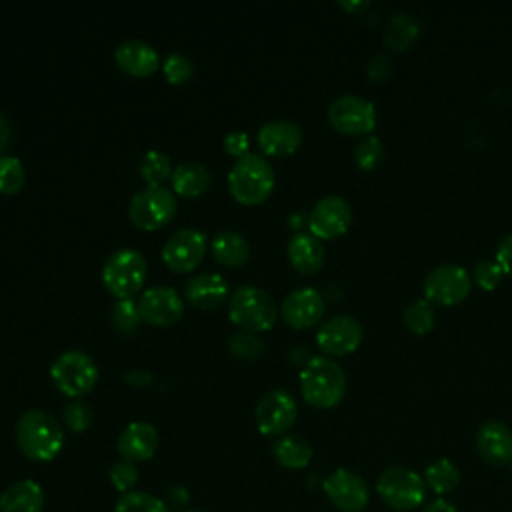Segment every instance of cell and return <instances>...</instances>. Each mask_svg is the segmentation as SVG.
Masks as SVG:
<instances>
[{"label":"cell","instance_id":"obj_3","mask_svg":"<svg viewBox=\"0 0 512 512\" xmlns=\"http://www.w3.org/2000/svg\"><path fill=\"white\" fill-rule=\"evenodd\" d=\"M228 186L238 202L248 206L260 204L274 188V168L262 154L248 152L232 164Z\"/></svg>","mask_w":512,"mask_h":512},{"label":"cell","instance_id":"obj_5","mask_svg":"<svg viewBox=\"0 0 512 512\" xmlns=\"http://www.w3.org/2000/svg\"><path fill=\"white\" fill-rule=\"evenodd\" d=\"M148 264L140 250L118 248L102 266V282L116 298H134L146 280Z\"/></svg>","mask_w":512,"mask_h":512},{"label":"cell","instance_id":"obj_41","mask_svg":"<svg viewBox=\"0 0 512 512\" xmlns=\"http://www.w3.org/2000/svg\"><path fill=\"white\" fill-rule=\"evenodd\" d=\"M222 144H224V150H226L228 154L236 156V158H242L244 154H248V152H250V150H248V146H250V138H248V134H246V132H240V130H232V132H228V134L224 136Z\"/></svg>","mask_w":512,"mask_h":512},{"label":"cell","instance_id":"obj_1","mask_svg":"<svg viewBox=\"0 0 512 512\" xmlns=\"http://www.w3.org/2000/svg\"><path fill=\"white\" fill-rule=\"evenodd\" d=\"M16 444L20 452L34 462L54 460L64 446V430L54 414L32 408L16 422Z\"/></svg>","mask_w":512,"mask_h":512},{"label":"cell","instance_id":"obj_8","mask_svg":"<svg viewBox=\"0 0 512 512\" xmlns=\"http://www.w3.org/2000/svg\"><path fill=\"white\" fill-rule=\"evenodd\" d=\"M176 214V196L166 186H146L138 190L128 204L132 224L142 230L162 228Z\"/></svg>","mask_w":512,"mask_h":512},{"label":"cell","instance_id":"obj_33","mask_svg":"<svg viewBox=\"0 0 512 512\" xmlns=\"http://www.w3.org/2000/svg\"><path fill=\"white\" fill-rule=\"evenodd\" d=\"M26 182V170L18 156L2 154L0 156V192L16 194Z\"/></svg>","mask_w":512,"mask_h":512},{"label":"cell","instance_id":"obj_49","mask_svg":"<svg viewBox=\"0 0 512 512\" xmlns=\"http://www.w3.org/2000/svg\"><path fill=\"white\" fill-rule=\"evenodd\" d=\"M184 512H202V510H184Z\"/></svg>","mask_w":512,"mask_h":512},{"label":"cell","instance_id":"obj_28","mask_svg":"<svg viewBox=\"0 0 512 512\" xmlns=\"http://www.w3.org/2000/svg\"><path fill=\"white\" fill-rule=\"evenodd\" d=\"M272 454L280 466H284L288 470H300L310 464L314 450L306 438L286 434V436H280L272 444Z\"/></svg>","mask_w":512,"mask_h":512},{"label":"cell","instance_id":"obj_22","mask_svg":"<svg viewBox=\"0 0 512 512\" xmlns=\"http://www.w3.org/2000/svg\"><path fill=\"white\" fill-rule=\"evenodd\" d=\"M228 282L224 276L216 272H202L188 278L184 286L186 300L202 310H210L220 306L228 298Z\"/></svg>","mask_w":512,"mask_h":512},{"label":"cell","instance_id":"obj_50","mask_svg":"<svg viewBox=\"0 0 512 512\" xmlns=\"http://www.w3.org/2000/svg\"><path fill=\"white\" fill-rule=\"evenodd\" d=\"M510 476H512V474H510Z\"/></svg>","mask_w":512,"mask_h":512},{"label":"cell","instance_id":"obj_31","mask_svg":"<svg viewBox=\"0 0 512 512\" xmlns=\"http://www.w3.org/2000/svg\"><path fill=\"white\" fill-rule=\"evenodd\" d=\"M434 318H436L434 308L426 298L410 302L402 312V324L406 326L408 332L416 336L428 334L434 328Z\"/></svg>","mask_w":512,"mask_h":512},{"label":"cell","instance_id":"obj_38","mask_svg":"<svg viewBox=\"0 0 512 512\" xmlns=\"http://www.w3.org/2000/svg\"><path fill=\"white\" fill-rule=\"evenodd\" d=\"M228 346L232 354L238 358H256L264 352V342L258 336H254V332H246V330L232 334L228 338Z\"/></svg>","mask_w":512,"mask_h":512},{"label":"cell","instance_id":"obj_7","mask_svg":"<svg viewBox=\"0 0 512 512\" xmlns=\"http://www.w3.org/2000/svg\"><path fill=\"white\" fill-rule=\"evenodd\" d=\"M50 376L60 392L70 398H80L96 386L98 366L86 352L66 350L52 362Z\"/></svg>","mask_w":512,"mask_h":512},{"label":"cell","instance_id":"obj_46","mask_svg":"<svg viewBox=\"0 0 512 512\" xmlns=\"http://www.w3.org/2000/svg\"><path fill=\"white\" fill-rule=\"evenodd\" d=\"M8 142H10V122H8V118L0 112V156H2L4 148L8 146Z\"/></svg>","mask_w":512,"mask_h":512},{"label":"cell","instance_id":"obj_17","mask_svg":"<svg viewBox=\"0 0 512 512\" xmlns=\"http://www.w3.org/2000/svg\"><path fill=\"white\" fill-rule=\"evenodd\" d=\"M324 308V298L316 288L300 286L286 294L280 306V314L288 326L304 330L322 320Z\"/></svg>","mask_w":512,"mask_h":512},{"label":"cell","instance_id":"obj_11","mask_svg":"<svg viewBox=\"0 0 512 512\" xmlns=\"http://www.w3.org/2000/svg\"><path fill=\"white\" fill-rule=\"evenodd\" d=\"M296 416V398L284 388L268 390L256 404V426L264 436H282L292 428Z\"/></svg>","mask_w":512,"mask_h":512},{"label":"cell","instance_id":"obj_37","mask_svg":"<svg viewBox=\"0 0 512 512\" xmlns=\"http://www.w3.org/2000/svg\"><path fill=\"white\" fill-rule=\"evenodd\" d=\"M62 420L66 424L68 430L72 432H84L90 428L92 420H94V412L90 408L88 402L80 400V398H72L64 410H62Z\"/></svg>","mask_w":512,"mask_h":512},{"label":"cell","instance_id":"obj_43","mask_svg":"<svg viewBox=\"0 0 512 512\" xmlns=\"http://www.w3.org/2000/svg\"><path fill=\"white\" fill-rule=\"evenodd\" d=\"M366 74L370 80L374 82H382L388 74H390V58L384 56V54H378L370 60L368 68H366Z\"/></svg>","mask_w":512,"mask_h":512},{"label":"cell","instance_id":"obj_42","mask_svg":"<svg viewBox=\"0 0 512 512\" xmlns=\"http://www.w3.org/2000/svg\"><path fill=\"white\" fill-rule=\"evenodd\" d=\"M504 274H512V232L506 234L498 246H496V258H494Z\"/></svg>","mask_w":512,"mask_h":512},{"label":"cell","instance_id":"obj_44","mask_svg":"<svg viewBox=\"0 0 512 512\" xmlns=\"http://www.w3.org/2000/svg\"><path fill=\"white\" fill-rule=\"evenodd\" d=\"M124 380L128 384H134V386H148V384H152L154 376L150 372H146V370H128L124 374Z\"/></svg>","mask_w":512,"mask_h":512},{"label":"cell","instance_id":"obj_39","mask_svg":"<svg viewBox=\"0 0 512 512\" xmlns=\"http://www.w3.org/2000/svg\"><path fill=\"white\" fill-rule=\"evenodd\" d=\"M504 278V272L500 268V264L492 258H486V260H480L476 262L474 270H472V280L486 292L494 290Z\"/></svg>","mask_w":512,"mask_h":512},{"label":"cell","instance_id":"obj_16","mask_svg":"<svg viewBox=\"0 0 512 512\" xmlns=\"http://www.w3.org/2000/svg\"><path fill=\"white\" fill-rule=\"evenodd\" d=\"M136 302L142 320L148 324L168 326L178 322L184 314V300L170 286H150Z\"/></svg>","mask_w":512,"mask_h":512},{"label":"cell","instance_id":"obj_13","mask_svg":"<svg viewBox=\"0 0 512 512\" xmlns=\"http://www.w3.org/2000/svg\"><path fill=\"white\" fill-rule=\"evenodd\" d=\"M352 222V208L340 194L322 196L308 214V228L320 240L342 236Z\"/></svg>","mask_w":512,"mask_h":512},{"label":"cell","instance_id":"obj_36","mask_svg":"<svg viewBox=\"0 0 512 512\" xmlns=\"http://www.w3.org/2000/svg\"><path fill=\"white\" fill-rule=\"evenodd\" d=\"M162 72L170 84H184L194 76V62L182 52H170L162 60Z\"/></svg>","mask_w":512,"mask_h":512},{"label":"cell","instance_id":"obj_26","mask_svg":"<svg viewBox=\"0 0 512 512\" xmlns=\"http://www.w3.org/2000/svg\"><path fill=\"white\" fill-rule=\"evenodd\" d=\"M172 190L180 196H198L202 194L210 184V170L202 162L186 160L180 162L170 176Z\"/></svg>","mask_w":512,"mask_h":512},{"label":"cell","instance_id":"obj_25","mask_svg":"<svg viewBox=\"0 0 512 512\" xmlns=\"http://www.w3.org/2000/svg\"><path fill=\"white\" fill-rule=\"evenodd\" d=\"M420 36V22L410 12H396L390 16L386 30L382 34L384 48L392 52H404L408 50L416 38Z\"/></svg>","mask_w":512,"mask_h":512},{"label":"cell","instance_id":"obj_47","mask_svg":"<svg viewBox=\"0 0 512 512\" xmlns=\"http://www.w3.org/2000/svg\"><path fill=\"white\" fill-rule=\"evenodd\" d=\"M338 6L340 8H344L346 12H360V10H364V8H368L370 6V2L368 0H338Z\"/></svg>","mask_w":512,"mask_h":512},{"label":"cell","instance_id":"obj_9","mask_svg":"<svg viewBox=\"0 0 512 512\" xmlns=\"http://www.w3.org/2000/svg\"><path fill=\"white\" fill-rule=\"evenodd\" d=\"M328 122L342 134L370 136V132L376 128V108L362 96L342 94L330 102Z\"/></svg>","mask_w":512,"mask_h":512},{"label":"cell","instance_id":"obj_23","mask_svg":"<svg viewBox=\"0 0 512 512\" xmlns=\"http://www.w3.org/2000/svg\"><path fill=\"white\" fill-rule=\"evenodd\" d=\"M286 250L290 264L302 274H314L324 264V244L310 232H294Z\"/></svg>","mask_w":512,"mask_h":512},{"label":"cell","instance_id":"obj_48","mask_svg":"<svg viewBox=\"0 0 512 512\" xmlns=\"http://www.w3.org/2000/svg\"><path fill=\"white\" fill-rule=\"evenodd\" d=\"M304 222L308 224V216H304V214H292L290 216V226L292 228H300Z\"/></svg>","mask_w":512,"mask_h":512},{"label":"cell","instance_id":"obj_6","mask_svg":"<svg viewBox=\"0 0 512 512\" xmlns=\"http://www.w3.org/2000/svg\"><path fill=\"white\" fill-rule=\"evenodd\" d=\"M376 492L392 510L408 512L418 508L426 498V484L420 474L406 466H390L380 472Z\"/></svg>","mask_w":512,"mask_h":512},{"label":"cell","instance_id":"obj_10","mask_svg":"<svg viewBox=\"0 0 512 512\" xmlns=\"http://www.w3.org/2000/svg\"><path fill=\"white\" fill-rule=\"evenodd\" d=\"M472 290V276L458 264H442L432 268L424 278V296L430 304H460Z\"/></svg>","mask_w":512,"mask_h":512},{"label":"cell","instance_id":"obj_4","mask_svg":"<svg viewBox=\"0 0 512 512\" xmlns=\"http://www.w3.org/2000/svg\"><path fill=\"white\" fill-rule=\"evenodd\" d=\"M228 316L246 332L270 330L278 320V304L270 292L260 286H238L228 300Z\"/></svg>","mask_w":512,"mask_h":512},{"label":"cell","instance_id":"obj_30","mask_svg":"<svg viewBox=\"0 0 512 512\" xmlns=\"http://www.w3.org/2000/svg\"><path fill=\"white\" fill-rule=\"evenodd\" d=\"M172 170L170 156L162 150H148L138 162V174L146 186H162V182L172 176Z\"/></svg>","mask_w":512,"mask_h":512},{"label":"cell","instance_id":"obj_27","mask_svg":"<svg viewBox=\"0 0 512 512\" xmlns=\"http://www.w3.org/2000/svg\"><path fill=\"white\" fill-rule=\"evenodd\" d=\"M210 248L214 258L224 266H240L250 256V242L236 230H220L212 236Z\"/></svg>","mask_w":512,"mask_h":512},{"label":"cell","instance_id":"obj_40","mask_svg":"<svg viewBox=\"0 0 512 512\" xmlns=\"http://www.w3.org/2000/svg\"><path fill=\"white\" fill-rule=\"evenodd\" d=\"M110 482L112 486L126 494V492H132V488L136 486L138 482V470H136V464L134 462H128V460H120L116 462L112 468H110Z\"/></svg>","mask_w":512,"mask_h":512},{"label":"cell","instance_id":"obj_45","mask_svg":"<svg viewBox=\"0 0 512 512\" xmlns=\"http://www.w3.org/2000/svg\"><path fill=\"white\" fill-rule=\"evenodd\" d=\"M420 512H458L454 504H450L448 500L444 498H436L432 502H428Z\"/></svg>","mask_w":512,"mask_h":512},{"label":"cell","instance_id":"obj_35","mask_svg":"<svg viewBox=\"0 0 512 512\" xmlns=\"http://www.w3.org/2000/svg\"><path fill=\"white\" fill-rule=\"evenodd\" d=\"M384 160V146L378 136H366L354 148V162L362 170H374Z\"/></svg>","mask_w":512,"mask_h":512},{"label":"cell","instance_id":"obj_24","mask_svg":"<svg viewBox=\"0 0 512 512\" xmlns=\"http://www.w3.org/2000/svg\"><path fill=\"white\" fill-rule=\"evenodd\" d=\"M42 506L44 490L32 478L18 480L0 494V512H42Z\"/></svg>","mask_w":512,"mask_h":512},{"label":"cell","instance_id":"obj_2","mask_svg":"<svg viewBox=\"0 0 512 512\" xmlns=\"http://www.w3.org/2000/svg\"><path fill=\"white\" fill-rule=\"evenodd\" d=\"M348 388L342 366L328 356H312L300 370V392L314 408H334Z\"/></svg>","mask_w":512,"mask_h":512},{"label":"cell","instance_id":"obj_14","mask_svg":"<svg viewBox=\"0 0 512 512\" xmlns=\"http://www.w3.org/2000/svg\"><path fill=\"white\" fill-rule=\"evenodd\" d=\"M322 488L328 500L342 512H362L370 500L366 480L348 468H336Z\"/></svg>","mask_w":512,"mask_h":512},{"label":"cell","instance_id":"obj_18","mask_svg":"<svg viewBox=\"0 0 512 512\" xmlns=\"http://www.w3.org/2000/svg\"><path fill=\"white\" fill-rule=\"evenodd\" d=\"M476 450L490 466L512 464V430L500 420L484 422L476 432Z\"/></svg>","mask_w":512,"mask_h":512},{"label":"cell","instance_id":"obj_12","mask_svg":"<svg viewBox=\"0 0 512 512\" xmlns=\"http://www.w3.org/2000/svg\"><path fill=\"white\" fill-rule=\"evenodd\" d=\"M208 238L202 230L184 226L174 230L162 246V260L174 272H190L204 258Z\"/></svg>","mask_w":512,"mask_h":512},{"label":"cell","instance_id":"obj_15","mask_svg":"<svg viewBox=\"0 0 512 512\" xmlns=\"http://www.w3.org/2000/svg\"><path fill=\"white\" fill-rule=\"evenodd\" d=\"M364 336L362 324L348 314H338L324 320L316 332V342L330 356H346L354 352Z\"/></svg>","mask_w":512,"mask_h":512},{"label":"cell","instance_id":"obj_29","mask_svg":"<svg viewBox=\"0 0 512 512\" xmlns=\"http://www.w3.org/2000/svg\"><path fill=\"white\" fill-rule=\"evenodd\" d=\"M422 478H424L426 488H430L438 496H444V494H450L458 488L460 470L452 460L438 458V460H434L432 464L426 466Z\"/></svg>","mask_w":512,"mask_h":512},{"label":"cell","instance_id":"obj_32","mask_svg":"<svg viewBox=\"0 0 512 512\" xmlns=\"http://www.w3.org/2000/svg\"><path fill=\"white\" fill-rule=\"evenodd\" d=\"M114 512H170V508L158 496L132 490L118 498Z\"/></svg>","mask_w":512,"mask_h":512},{"label":"cell","instance_id":"obj_34","mask_svg":"<svg viewBox=\"0 0 512 512\" xmlns=\"http://www.w3.org/2000/svg\"><path fill=\"white\" fill-rule=\"evenodd\" d=\"M110 320L116 330L126 334L134 332L142 322L138 302L134 298H118L110 310Z\"/></svg>","mask_w":512,"mask_h":512},{"label":"cell","instance_id":"obj_21","mask_svg":"<svg viewBox=\"0 0 512 512\" xmlns=\"http://www.w3.org/2000/svg\"><path fill=\"white\" fill-rule=\"evenodd\" d=\"M118 452L128 462L150 460L158 448V430L144 420L130 422L118 436Z\"/></svg>","mask_w":512,"mask_h":512},{"label":"cell","instance_id":"obj_20","mask_svg":"<svg viewBox=\"0 0 512 512\" xmlns=\"http://www.w3.org/2000/svg\"><path fill=\"white\" fill-rule=\"evenodd\" d=\"M114 60L130 76H148L160 66L156 48L142 38H128L114 48Z\"/></svg>","mask_w":512,"mask_h":512},{"label":"cell","instance_id":"obj_19","mask_svg":"<svg viewBox=\"0 0 512 512\" xmlns=\"http://www.w3.org/2000/svg\"><path fill=\"white\" fill-rule=\"evenodd\" d=\"M258 146L268 156H286L302 144V128L294 120L276 118L258 128Z\"/></svg>","mask_w":512,"mask_h":512}]
</instances>
